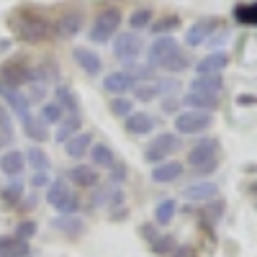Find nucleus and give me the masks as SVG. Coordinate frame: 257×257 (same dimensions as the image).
Listing matches in <instances>:
<instances>
[{"label": "nucleus", "instance_id": "nucleus-29", "mask_svg": "<svg viewBox=\"0 0 257 257\" xmlns=\"http://www.w3.org/2000/svg\"><path fill=\"white\" fill-rule=\"evenodd\" d=\"M29 242L18 237H0V257H29Z\"/></svg>", "mask_w": 257, "mask_h": 257}, {"label": "nucleus", "instance_id": "nucleus-15", "mask_svg": "<svg viewBox=\"0 0 257 257\" xmlns=\"http://www.w3.org/2000/svg\"><path fill=\"white\" fill-rule=\"evenodd\" d=\"M226 67H229V54L226 52H211L201 62H196L198 75H221Z\"/></svg>", "mask_w": 257, "mask_h": 257}, {"label": "nucleus", "instance_id": "nucleus-43", "mask_svg": "<svg viewBox=\"0 0 257 257\" xmlns=\"http://www.w3.org/2000/svg\"><path fill=\"white\" fill-rule=\"evenodd\" d=\"M229 36H231V34H229V29H221V26H219L216 31H213V34L206 39V47H211V49H219V47H224L226 41H229Z\"/></svg>", "mask_w": 257, "mask_h": 257}, {"label": "nucleus", "instance_id": "nucleus-53", "mask_svg": "<svg viewBox=\"0 0 257 257\" xmlns=\"http://www.w3.org/2000/svg\"><path fill=\"white\" fill-rule=\"evenodd\" d=\"M170 257H196V252H193L190 247H180V244H178V247H175V252L170 254Z\"/></svg>", "mask_w": 257, "mask_h": 257}, {"label": "nucleus", "instance_id": "nucleus-49", "mask_svg": "<svg viewBox=\"0 0 257 257\" xmlns=\"http://www.w3.org/2000/svg\"><path fill=\"white\" fill-rule=\"evenodd\" d=\"M139 234H142V237L149 242V244H152L157 237H160V231L155 229V224H142V229H139Z\"/></svg>", "mask_w": 257, "mask_h": 257}, {"label": "nucleus", "instance_id": "nucleus-13", "mask_svg": "<svg viewBox=\"0 0 257 257\" xmlns=\"http://www.w3.org/2000/svg\"><path fill=\"white\" fill-rule=\"evenodd\" d=\"M190 93H203V95H213L219 98L224 90V77L221 75H196L190 80Z\"/></svg>", "mask_w": 257, "mask_h": 257}, {"label": "nucleus", "instance_id": "nucleus-11", "mask_svg": "<svg viewBox=\"0 0 257 257\" xmlns=\"http://www.w3.org/2000/svg\"><path fill=\"white\" fill-rule=\"evenodd\" d=\"M219 29V21L216 18H198L193 26H188L185 31V44L188 47H201L206 44V39Z\"/></svg>", "mask_w": 257, "mask_h": 257}, {"label": "nucleus", "instance_id": "nucleus-48", "mask_svg": "<svg viewBox=\"0 0 257 257\" xmlns=\"http://www.w3.org/2000/svg\"><path fill=\"white\" fill-rule=\"evenodd\" d=\"M0 134L6 137H13V123H11V113L0 105Z\"/></svg>", "mask_w": 257, "mask_h": 257}, {"label": "nucleus", "instance_id": "nucleus-5", "mask_svg": "<svg viewBox=\"0 0 257 257\" xmlns=\"http://www.w3.org/2000/svg\"><path fill=\"white\" fill-rule=\"evenodd\" d=\"M142 52H144V39L137 31H123L113 39V57L118 62H123L126 67H132L142 57Z\"/></svg>", "mask_w": 257, "mask_h": 257}, {"label": "nucleus", "instance_id": "nucleus-33", "mask_svg": "<svg viewBox=\"0 0 257 257\" xmlns=\"http://www.w3.org/2000/svg\"><path fill=\"white\" fill-rule=\"evenodd\" d=\"M132 93H134L137 103H152L155 98H160V85H157V80H147V82H137Z\"/></svg>", "mask_w": 257, "mask_h": 257}, {"label": "nucleus", "instance_id": "nucleus-32", "mask_svg": "<svg viewBox=\"0 0 257 257\" xmlns=\"http://www.w3.org/2000/svg\"><path fill=\"white\" fill-rule=\"evenodd\" d=\"M52 226L62 234H67V237H77V234H82V229H85L80 216H57L52 221Z\"/></svg>", "mask_w": 257, "mask_h": 257}, {"label": "nucleus", "instance_id": "nucleus-3", "mask_svg": "<svg viewBox=\"0 0 257 257\" xmlns=\"http://www.w3.org/2000/svg\"><path fill=\"white\" fill-rule=\"evenodd\" d=\"M219 162V142L216 139H201L190 147L188 152V165L198 173H213Z\"/></svg>", "mask_w": 257, "mask_h": 257}, {"label": "nucleus", "instance_id": "nucleus-34", "mask_svg": "<svg viewBox=\"0 0 257 257\" xmlns=\"http://www.w3.org/2000/svg\"><path fill=\"white\" fill-rule=\"evenodd\" d=\"M175 213H178V203H175L173 198L160 201L157 208H155V224H157V226H167L170 221L175 219Z\"/></svg>", "mask_w": 257, "mask_h": 257}, {"label": "nucleus", "instance_id": "nucleus-45", "mask_svg": "<svg viewBox=\"0 0 257 257\" xmlns=\"http://www.w3.org/2000/svg\"><path fill=\"white\" fill-rule=\"evenodd\" d=\"M157 85H160V95H162V98H173V95L180 90V82H178L175 77H170V80H157Z\"/></svg>", "mask_w": 257, "mask_h": 257}, {"label": "nucleus", "instance_id": "nucleus-1", "mask_svg": "<svg viewBox=\"0 0 257 257\" xmlns=\"http://www.w3.org/2000/svg\"><path fill=\"white\" fill-rule=\"evenodd\" d=\"M11 26L16 36L21 41H26V44H41V41H47L52 36V24L39 13H21L11 21Z\"/></svg>", "mask_w": 257, "mask_h": 257}, {"label": "nucleus", "instance_id": "nucleus-52", "mask_svg": "<svg viewBox=\"0 0 257 257\" xmlns=\"http://www.w3.org/2000/svg\"><path fill=\"white\" fill-rule=\"evenodd\" d=\"M178 103H180V100H175V98H165V100H162V111H165V113H175V111H178Z\"/></svg>", "mask_w": 257, "mask_h": 257}, {"label": "nucleus", "instance_id": "nucleus-18", "mask_svg": "<svg viewBox=\"0 0 257 257\" xmlns=\"http://www.w3.org/2000/svg\"><path fill=\"white\" fill-rule=\"evenodd\" d=\"M90 147H93V134L80 132V134H75V137H70L67 142H64V155L72 157V160H82L90 152Z\"/></svg>", "mask_w": 257, "mask_h": 257}, {"label": "nucleus", "instance_id": "nucleus-46", "mask_svg": "<svg viewBox=\"0 0 257 257\" xmlns=\"http://www.w3.org/2000/svg\"><path fill=\"white\" fill-rule=\"evenodd\" d=\"M34 234H36V224H34V221H21V224L16 226V234H13V237L29 242V239L34 237Z\"/></svg>", "mask_w": 257, "mask_h": 257}, {"label": "nucleus", "instance_id": "nucleus-42", "mask_svg": "<svg viewBox=\"0 0 257 257\" xmlns=\"http://www.w3.org/2000/svg\"><path fill=\"white\" fill-rule=\"evenodd\" d=\"M180 26V21H178V16H167V18H160L157 24H152L149 29H152L157 36H170V31H175Z\"/></svg>", "mask_w": 257, "mask_h": 257}, {"label": "nucleus", "instance_id": "nucleus-27", "mask_svg": "<svg viewBox=\"0 0 257 257\" xmlns=\"http://www.w3.org/2000/svg\"><path fill=\"white\" fill-rule=\"evenodd\" d=\"M80 128H82V116H64L59 123H57V132H54V142L57 144H64L70 137L80 134Z\"/></svg>", "mask_w": 257, "mask_h": 257}, {"label": "nucleus", "instance_id": "nucleus-20", "mask_svg": "<svg viewBox=\"0 0 257 257\" xmlns=\"http://www.w3.org/2000/svg\"><path fill=\"white\" fill-rule=\"evenodd\" d=\"M80 29H82V13H77V11L62 13V16L57 18V26H54L57 36H62V39H72V36H77Z\"/></svg>", "mask_w": 257, "mask_h": 257}, {"label": "nucleus", "instance_id": "nucleus-38", "mask_svg": "<svg viewBox=\"0 0 257 257\" xmlns=\"http://www.w3.org/2000/svg\"><path fill=\"white\" fill-rule=\"evenodd\" d=\"M108 108H111L113 116L126 118L128 113H134V100H132V98H126V95H118V98H113V100L108 103Z\"/></svg>", "mask_w": 257, "mask_h": 257}, {"label": "nucleus", "instance_id": "nucleus-50", "mask_svg": "<svg viewBox=\"0 0 257 257\" xmlns=\"http://www.w3.org/2000/svg\"><path fill=\"white\" fill-rule=\"evenodd\" d=\"M29 85H31V95H26L29 100H39L47 95V85H41V82H29Z\"/></svg>", "mask_w": 257, "mask_h": 257}, {"label": "nucleus", "instance_id": "nucleus-35", "mask_svg": "<svg viewBox=\"0 0 257 257\" xmlns=\"http://www.w3.org/2000/svg\"><path fill=\"white\" fill-rule=\"evenodd\" d=\"M24 157H26V165H31L36 173H47L49 170V155L41 147H29V152Z\"/></svg>", "mask_w": 257, "mask_h": 257}, {"label": "nucleus", "instance_id": "nucleus-36", "mask_svg": "<svg viewBox=\"0 0 257 257\" xmlns=\"http://www.w3.org/2000/svg\"><path fill=\"white\" fill-rule=\"evenodd\" d=\"M39 118L44 121L47 126H57V123L64 118V111L59 108V103H57V100H49V103H44V105H41Z\"/></svg>", "mask_w": 257, "mask_h": 257}, {"label": "nucleus", "instance_id": "nucleus-37", "mask_svg": "<svg viewBox=\"0 0 257 257\" xmlns=\"http://www.w3.org/2000/svg\"><path fill=\"white\" fill-rule=\"evenodd\" d=\"M234 21L244 26H257V3H244L234 8Z\"/></svg>", "mask_w": 257, "mask_h": 257}, {"label": "nucleus", "instance_id": "nucleus-47", "mask_svg": "<svg viewBox=\"0 0 257 257\" xmlns=\"http://www.w3.org/2000/svg\"><path fill=\"white\" fill-rule=\"evenodd\" d=\"M108 178H111V185H121L123 180H126V165H121V162H116L111 170H108Z\"/></svg>", "mask_w": 257, "mask_h": 257}, {"label": "nucleus", "instance_id": "nucleus-7", "mask_svg": "<svg viewBox=\"0 0 257 257\" xmlns=\"http://www.w3.org/2000/svg\"><path fill=\"white\" fill-rule=\"evenodd\" d=\"M213 123V113L206 111H180L175 116V134L180 137H190V134H203L206 128Z\"/></svg>", "mask_w": 257, "mask_h": 257}, {"label": "nucleus", "instance_id": "nucleus-25", "mask_svg": "<svg viewBox=\"0 0 257 257\" xmlns=\"http://www.w3.org/2000/svg\"><path fill=\"white\" fill-rule=\"evenodd\" d=\"M54 100L59 103V108L64 111V116H77L80 113V100H77L75 90L67 88V85H57L54 88Z\"/></svg>", "mask_w": 257, "mask_h": 257}, {"label": "nucleus", "instance_id": "nucleus-24", "mask_svg": "<svg viewBox=\"0 0 257 257\" xmlns=\"http://www.w3.org/2000/svg\"><path fill=\"white\" fill-rule=\"evenodd\" d=\"M90 162L93 167H103V170H111L118 160H116V152H113V147L111 144H105V142H98L90 147Z\"/></svg>", "mask_w": 257, "mask_h": 257}, {"label": "nucleus", "instance_id": "nucleus-12", "mask_svg": "<svg viewBox=\"0 0 257 257\" xmlns=\"http://www.w3.org/2000/svg\"><path fill=\"white\" fill-rule=\"evenodd\" d=\"M134 85H137V80L128 75L126 70H116V72H108V75L103 77V90L111 93V95H116V98L132 93Z\"/></svg>", "mask_w": 257, "mask_h": 257}, {"label": "nucleus", "instance_id": "nucleus-44", "mask_svg": "<svg viewBox=\"0 0 257 257\" xmlns=\"http://www.w3.org/2000/svg\"><path fill=\"white\" fill-rule=\"evenodd\" d=\"M57 211H59V216H77V211H80V198L72 193V196H70L67 201H64Z\"/></svg>", "mask_w": 257, "mask_h": 257}, {"label": "nucleus", "instance_id": "nucleus-26", "mask_svg": "<svg viewBox=\"0 0 257 257\" xmlns=\"http://www.w3.org/2000/svg\"><path fill=\"white\" fill-rule=\"evenodd\" d=\"M24 167H26V157L18 149H11V152H6L0 157V173H6L8 178H18L24 173Z\"/></svg>", "mask_w": 257, "mask_h": 257}, {"label": "nucleus", "instance_id": "nucleus-22", "mask_svg": "<svg viewBox=\"0 0 257 257\" xmlns=\"http://www.w3.org/2000/svg\"><path fill=\"white\" fill-rule=\"evenodd\" d=\"M188 111H206V113H213L219 108V98H213V95H203V93H185L183 100H180Z\"/></svg>", "mask_w": 257, "mask_h": 257}, {"label": "nucleus", "instance_id": "nucleus-41", "mask_svg": "<svg viewBox=\"0 0 257 257\" xmlns=\"http://www.w3.org/2000/svg\"><path fill=\"white\" fill-rule=\"evenodd\" d=\"M160 67L165 70V72H183V70H188L190 67V59L183 54V52H178V54H173L165 64H160Z\"/></svg>", "mask_w": 257, "mask_h": 257}, {"label": "nucleus", "instance_id": "nucleus-40", "mask_svg": "<svg viewBox=\"0 0 257 257\" xmlns=\"http://www.w3.org/2000/svg\"><path fill=\"white\" fill-rule=\"evenodd\" d=\"M128 26H132L134 31L152 26V11H149V8H137L132 16H128Z\"/></svg>", "mask_w": 257, "mask_h": 257}, {"label": "nucleus", "instance_id": "nucleus-10", "mask_svg": "<svg viewBox=\"0 0 257 257\" xmlns=\"http://www.w3.org/2000/svg\"><path fill=\"white\" fill-rule=\"evenodd\" d=\"M72 59L77 62V67L85 72V75H90V77H98L103 72V59L98 52H93L90 47H75L72 49Z\"/></svg>", "mask_w": 257, "mask_h": 257}, {"label": "nucleus", "instance_id": "nucleus-6", "mask_svg": "<svg viewBox=\"0 0 257 257\" xmlns=\"http://www.w3.org/2000/svg\"><path fill=\"white\" fill-rule=\"evenodd\" d=\"M34 80V67L24 59H11L0 64V85L8 90H21V85H29Z\"/></svg>", "mask_w": 257, "mask_h": 257}, {"label": "nucleus", "instance_id": "nucleus-17", "mask_svg": "<svg viewBox=\"0 0 257 257\" xmlns=\"http://www.w3.org/2000/svg\"><path fill=\"white\" fill-rule=\"evenodd\" d=\"M123 128L128 134H134V137H144V134H149L155 128V118L149 113H144V111H134V113H128L123 118Z\"/></svg>", "mask_w": 257, "mask_h": 257}, {"label": "nucleus", "instance_id": "nucleus-8", "mask_svg": "<svg viewBox=\"0 0 257 257\" xmlns=\"http://www.w3.org/2000/svg\"><path fill=\"white\" fill-rule=\"evenodd\" d=\"M178 52H180L178 39H173V36H157L152 44H149L147 57H149V64H152V67H160V64H165L170 57L178 54Z\"/></svg>", "mask_w": 257, "mask_h": 257}, {"label": "nucleus", "instance_id": "nucleus-4", "mask_svg": "<svg viewBox=\"0 0 257 257\" xmlns=\"http://www.w3.org/2000/svg\"><path fill=\"white\" fill-rule=\"evenodd\" d=\"M180 147H183V144H180V137H178V134H170V132L157 134L152 142L144 147V160L152 162V165L167 162L175 152H180Z\"/></svg>", "mask_w": 257, "mask_h": 257}, {"label": "nucleus", "instance_id": "nucleus-51", "mask_svg": "<svg viewBox=\"0 0 257 257\" xmlns=\"http://www.w3.org/2000/svg\"><path fill=\"white\" fill-rule=\"evenodd\" d=\"M52 180H49V173H34L31 175V185L34 188H47Z\"/></svg>", "mask_w": 257, "mask_h": 257}, {"label": "nucleus", "instance_id": "nucleus-55", "mask_svg": "<svg viewBox=\"0 0 257 257\" xmlns=\"http://www.w3.org/2000/svg\"><path fill=\"white\" fill-rule=\"evenodd\" d=\"M13 142V137H6V134H0V147H8Z\"/></svg>", "mask_w": 257, "mask_h": 257}, {"label": "nucleus", "instance_id": "nucleus-19", "mask_svg": "<svg viewBox=\"0 0 257 257\" xmlns=\"http://www.w3.org/2000/svg\"><path fill=\"white\" fill-rule=\"evenodd\" d=\"M180 175H183V162H178V160H167V162H160L152 167V180L160 185L175 183Z\"/></svg>", "mask_w": 257, "mask_h": 257}, {"label": "nucleus", "instance_id": "nucleus-31", "mask_svg": "<svg viewBox=\"0 0 257 257\" xmlns=\"http://www.w3.org/2000/svg\"><path fill=\"white\" fill-rule=\"evenodd\" d=\"M31 82H41V85L59 82V70H57V62H52V59L41 62L39 67L34 70V80H31Z\"/></svg>", "mask_w": 257, "mask_h": 257}, {"label": "nucleus", "instance_id": "nucleus-30", "mask_svg": "<svg viewBox=\"0 0 257 257\" xmlns=\"http://www.w3.org/2000/svg\"><path fill=\"white\" fill-rule=\"evenodd\" d=\"M24 193H26L24 180H11L8 185L0 188V201H3L6 206H16V203L24 201Z\"/></svg>", "mask_w": 257, "mask_h": 257}, {"label": "nucleus", "instance_id": "nucleus-54", "mask_svg": "<svg viewBox=\"0 0 257 257\" xmlns=\"http://www.w3.org/2000/svg\"><path fill=\"white\" fill-rule=\"evenodd\" d=\"M237 103L239 105H257V95H239Z\"/></svg>", "mask_w": 257, "mask_h": 257}, {"label": "nucleus", "instance_id": "nucleus-23", "mask_svg": "<svg viewBox=\"0 0 257 257\" xmlns=\"http://www.w3.org/2000/svg\"><path fill=\"white\" fill-rule=\"evenodd\" d=\"M21 126H24V134L31 139V142H39V144H44L52 134H49V126L41 121L39 116L29 113L26 118H21Z\"/></svg>", "mask_w": 257, "mask_h": 257}, {"label": "nucleus", "instance_id": "nucleus-21", "mask_svg": "<svg viewBox=\"0 0 257 257\" xmlns=\"http://www.w3.org/2000/svg\"><path fill=\"white\" fill-rule=\"evenodd\" d=\"M0 98L8 103V108L18 116V118H26L31 113V100L21 93V90H8V88H0Z\"/></svg>", "mask_w": 257, "mask_h": 257}, {"label": "nucleus", "instance_id": "nucleus-9", "mask_svg": "<svg viewBox=\"0 0 257 257\" xmlns=\"http://www.w3.org/2000/svg\"><path fill=\"white\" fill-rule=\"evenodd\" d=\"M123 188L121 185H95L93 188V196L90 203L98 208H123Z\"/></svg>", "mask_w": 257, "mask_h": 257}, {"label": "nucleus", "instance_id": "nucleus-16", "mask_svg": "<svg viewBox=\"0 0 257 257\" xmlns=\"http://www.w3.org/2000/svg\"><path fill=\"white\" fill-rule=\"evenodd\" d=\"M216 196H219V185H216V183H208V180L193 183V185H188V188L183 190V198H185V201H196V203L213 201Z\"/></svg>", "mask_w": 257, "mask_h": 257}, {"label": "nucleus", "instance_id": "nucleus-2", "mask_svg": "<svg viewBox=\"0 0 257 257\" xmlns=\"http://www.w3.org/2000/svg\"><path fill=\"white\" fill-rule=\"evenodd\" d=\"M121 21H123V13L118 8H103L95 21H93V26H90V41H95V44H105V41H111L118 29H121Z\"/></svg>", "mask_w": 257, "mask_h": 257}, {"label": "nucleus", "instance_id": "nucleus-39", "mask_svg": "<svg viewBox=\"0 0 257 257\" xmlns=\"http://www.w3.org/2000/svg\"><path fill=\"white\" fill-rule=\"evenodd\" d=\"M175 247H178V242H175V237H170V234H160V237L152 242V252L155 254H160V257H170L175 252Z\"/></svg>", "mask_w": 257, "mask_h": 257}, {"label": "nucleus", "instance_id": "nucleus-28", "mask_svg": "<svg viewBox=\"0 0 257 257\" xmlns=\"http://www.w3.org/2000/svg\"><path fill=\"white\" fill-rule=\"evenodd\" d=\"M70 196H72V188L67 185V180L57 178V180H52V183L47 185V203H49L52 208H59Z\"/></svg>", "mask_w": 257, "mask_h": 257}, {"label": "nucleus", "instance_id": "nucleus-56", "mask_svg": "<svg viewBox=\"0 0 257 257\" xmlns=\"http://www.w3.org/2000/svg\"><path fill=\"white\" fill-rule=\"evenodd\" d=\"M0 88H3V85H0Z\"/></svg>", "mask_w": 257, "mask_h": 257}, {"label": "nucleus", "instance_id": "nucleus-14", "mask_svg": "<svg viewBox=\"0 0 257 257\" xmlns=\"http://www.w3.org/2000/svg\"><path fill=\"white\" fill-rule=\"evenodd\" d=\"M67 178L77 188H95V185H100V173L93 165H75V167H70Z\"/></svg>", "mask_w": 257, "mask_h": 257}]
</instances>
